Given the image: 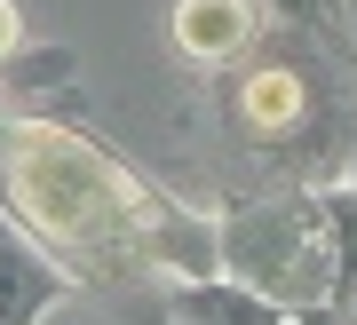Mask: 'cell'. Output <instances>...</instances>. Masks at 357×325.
I'll list each match as a JSON object with an SVG mask.
<instances>
[{"label": "cell", "mask_w": 357, "mask_h": 325, "mask_svg": "<svg viewBox=\"0 0 357 325\" xmlns=\"http://www.w3.org/2000/svg\"><path fill=\"white\" fill-rule=\"evenodd\" d=\"M0 190L24 214L32 230L64 238V246H103V238L128 230L135 190L112 175L96 143L64 135V127H16L8 151H0Z\"/></svg>", "instance_id": "obj_1"}, {"label": "cell", "mask_w": 357, "mask_h": 325, "mask_svg": "<svg viewBox=\"0 0 357 325\" xmlns=\"http://www.w3.org/2000/svg\"><path fill=\"white\" fill-rule=\"evenodd\" d=\"M278 16H310V24H342V0H270Z\"/></svg>", "instance_id": "obj_5"}, {"label": "cell", "mask_w": 357, "mask_h": 325, "mask_svg": "<svg viewBox=\"0 0 357 325\" xmlns=\"http://www.w3.org/2000/svg\"><path fill=\"white\" fill-rule=\"evenodd\" d=\"M48 294H56L48 270H32V254H16L8 238H0V325H24Z\"/></svg>", "instance_id": "obj_4"}, {"label": "cell", "mask_w": 357, "mask_h": 325, "mask_svg": "<svg viewBox=\"0 0 357 325\" xmlns=\"http://www.w3.org/2000/svg\"><path fill=\"white\" fill-rule=\"evenodd\" d=\"M16 40H24V16H16V0H0V56H16Z\"/></svg>", "instance_id": "obj_6"}, {"label": "cell", "mask_w": 357, "mask_h": 325, "mask_svg": "<svg viewBox=\"0 0 357 325\" xmlns=\"http://www.w3.org/2000/svg\"><path fill=\"white\" fill-rule=\"evenodd\" d=\"M238 112L255 135H286V127H302L310 112V88H302V72H286V63H270V72H255L238 88Z\"/></svg>", "instance_id": "obj_3"}, {"label": "cell", "mask_w": 357, "mask_h": 325, "mask_svg": "<svg viewBox=\"0 0 357 325\" xmlns=\"http://www.w3.org/2000/svg\"><path fill=\"white\" fill-rule=\"evenodd\" d=\"M175 40H183V56L222 63L255 40V8L246 0H175Z\"/></svg>", "instance_id": "obj_2"}]
</instances>
